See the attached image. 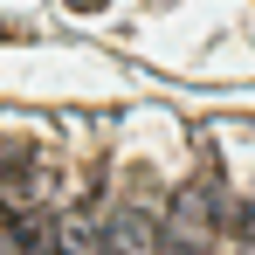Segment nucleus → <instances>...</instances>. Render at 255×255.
Segmentation results:
<instances>
[{
  "label": "nucleus",
  "instance_id": "obj_1",
  "mask_svg": "<svg viewBox=\"0 0 255 255\" xmlns=\"http://www.w3.org/2000/svg\"><path fill=\"white\" fill-rule=\"evenodd\" d=\"M221 193H214V179H193V186H179V200H172V221H166V249L172 255H207L214 235H221Z\"/></svg>",
  "mask_w": 255,
  "mask_h": 255
},
{
  "label": "nucleus",
  "instance_id": "obj_2",
  "mask_svg": "<svg viewBox=\"0 0 255 255\" xmlns=\"http://www.w3.org/2000/svg\"><path fill=\"white\" fill-rule=\"evenodd\" d=\"M104 249L111 255H152L159 249V228H152V221H145V214H111V221H104Z\"/></svg>",
  "mask_w": 255,
  "mask_h": 255
},
{
  "label": "nucleus",
  "instance_id": "obj_3",
  "mask_svg": "<svg viewBox=\"0 0 255 255\" xmlns=\"http://www.w3.org/2000/svg\"><path fill=\"white\" fill-rule=\"evenodd\" d=\"M62 7H69V14H104L111 0H62Z\"/></svg>",
  "mask_w": 255,
  "mask_h": 255
},
{
  "label": "nucleus",
  "instance_id": "obj_4",
  "mask_svg": "<svg viewBox=\"0 0 255 255\" xmlns=\"http://www.w3.org/2000/svg\"><path fill=\"white\" fill-rule=\"evenodd\" d=\"M0 42H7V21H0Z\"/></svg>",
  "mask_w": 255,
  "mask_h": 255
}]
</instances>
